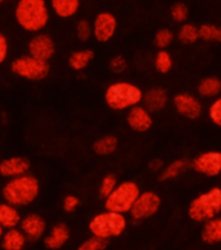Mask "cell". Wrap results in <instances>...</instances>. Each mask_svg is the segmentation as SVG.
<instances>
[{
    "label": "cell",
    "instance_id": "4fadbf2b",
    "mask_svg": "<svg viewBox=\"0 0 221 250\" xmlns=\"http://www.w3.org/2000/svg\"><path fill=\"white\" fill-rule=\"evenodd\" d=\"M126 124L133 132H148L154 125L152 112L148 111L143 104H138L126 111Z\"/></svg>",
    "mask_w": 221,
    "mask_h": 250
},
{
    "label": "cell",
    "instance_id": "cb8c5ba5",
    "mask_svg": "<svg viewBox=\"0 0 221 250\" xmlns=\"http://www.w3.org/2000/svg\"><path fill=\"white\" fill-rule=\"evenodd\" d=\"M189 167H191V164L187 159H183V158L175 159L164 167L163 171L160 172L159 177L161 181H171L182 175L183 172L189 169Z\"/></svg>",
    "mask_w": 221,
    "mask_h": 250
},
{
    "label": "cell",
    "instance_id": "8fae6325",
    "mask_svg": "<svg viewBox=\"0 0 221 250\" xmlns=\"http://www.w3.org/2000/svg\"><path fill=\"white\" fill-rule=\"evenodd\" d=\"M172 103L176 112L187 120H197L203 112L202 102L199 101L198 97L190 93L176 94Z\"/></svg>",
    "mask_w": 221,
    "mask_h": 250
},
{
    "label": "cell",
    "instance_id": "1f68e13d",
    "mask_svg": "<svg viewBox=\"0 0 221 250\" xmlns=\"http://www.w3.org/2000/svg\"><path fill=\"white\" fill-rule=\"evenodd\" d=\"M107 246H108V240L91 234V237L82 242L81 245L77 248V250H105Z\"/></svg>",
    "mask_w": 221,
    "mask_h": 250
},
{
    "label": "cell",
    "instance_id": "ba28073f",
    "mask_svg": "<svg viewBox=\"0 0 221 250\" xmlns=\"http://www.w3.org/2000/svg\"><path fill=\"white\" fill-rule=\"evenodd\" d=\"M160 207H161V198L156 191H141L140 197L137 198L136 203L133 205L129 215L133 220L142 222V220L150 219L151 216L158 214Z\"/></svg>",
    "mask_w": 221,
    "mask_h": 250
},
{
    "label": "cell",
    "instance_id": "4316f807",
    "mask_svg": "<svg viewBox=\"0 0 221 250\" xmlns=\"http://www.w3.org/2000/svg\"><path fill=\"white\" fill-rule=\"evenodd\" d=\"M154 68L161 74L169 73L173 68V58L168 50H159L154 58Z\"/></svg>",
    "mask_w": 221,
    "mask_h": 250
},
{
    "label": "cell",
    "instance_id": "f1b7e54d",
    "mask_svg": "<svg viewBox=\"0 0 221 250\" xmlns=\"http://www.w3.org/2000/svg\"><path fill=\"white\" fill-rule=\"evenodd\" d=\"M201 39L204 42L221 43V26L215 23H203L199 26Z\"/></svg>",
    "mask_w": 221,
    "mask_h": 250
},
{
    "label": "cell",
    "instance_id": "484cf974",
    "mask_svg": "<svg viewBox=\"0 0 221 250\" xmlns=\"http://www.w3.org/2000/svg\"><path fill=\"white\" fill-rule=\"evenodd\" d=\"M119 147V140L113 134H107L98 138L93 145V150L97 155L108 156L116 151Z\"/></svg>",
    "mask_w": 221,
    "mask_h": 250
},
{
    "label": "cell",
    "instance_id": "4dcf8cb0",
    "mask_svg": "<svg viewBox=\"0 0 221 250\" xmlns=\"http://www.w3.org/2000/svg\"><path fill=\"white\" fill-rule=\"evenodd\" d=\"M171 19L176 23H185L189 19V7L182 1L175 3L171 7Z\"/></svg>",
    "mask_w": 221,
    "mask_h": 250
},
{
    "label": "cell",
    "instance_id": "d590c367",
    "mask_svg": "<svg viewBox=\"0 0 221 250\" xmlns=\"http://www.w3.org/2000/svg\"><path fill=\"white\" fill-rule=\"evenodd\" d=\"M80 206V198L74 194H68L62 199V210L65 211L66 214L74 212Z\"/></svg>",
    "mask_w": 221,
    "mask_h": 250
},
{
    "label": "cell",
    "instance_id": "74e56055",
    "mask_svg": "<svg viewBox=\"0 0 221 250\" xmlns=\"http://www.w3.org/2000/svg\"><path fill=\"white\" fill-rule=\"evenodd\" d=\"M164 162L161 159H158V158H155V159H152L150 163H148V168H150V171L152 172H161L164 169Z\"/></svg>",
    "mask_w": 221,
    "mask_h": 250
},
{
    "label": "cell",
    "instance_id": "6da1fadb",
    "mask_svg": "<svg viewBox=\"0 0 221 250\" xmlns=\"http://www.w3.org/2000/svg\"><path fill=\"white\" fill-rule=\"evenodd\" d=\"M15 19L22 30L37 34L50 22V8L46 0H19Z\"/></svg>",
    "mask_w": 221,
    "mask_h": 250
},
{
    "label": "cell",
    "instance_id": "d6986e66",
    "mask_svg": "<svg viewBox=\"0 0 221 250\" xmlns=\"http://www.w3.org/2000/svg\"><path fill=\"white\" fill-rule=\"evenodd\" d=\"M22 218L20 214L19 207L8 202H0V226L4 229H11L20 226Z\"/></svg>",
    "mask_w": 221,
    "mask_h": 250
},
{
    "label": "cell",
    "instance_id": "8d00e7d4",
    "mask_svg": "<svg viewBox=\"0 0 221 250\" xmlns=\"http://www.w3.org/2000/svg\"><path fill=\"white\" fill-rule=\"evenodd\" d=\"M8 51H9V44H8L7 37L0 31V64H3L7 60Z\"/></svg>",
    "mask_w": 221,
    "mask_h": 250
},
{
    "label": "cell",
    "instance_id": "3957f363",
    "mask_svg": "<svg viewBox=\"0 0 221 250\" xmlns=\"http://www.w3.org/2000/svg\"><path fill=\"white\" fill-rule=\"evenodd\" d=\"M144 93L140 86L129 81H116L107 86L104 102L113 111H128L143 102Z\"/></svg>",
    "mask_w": 221,
    "mask_h": 250
},
{
    "label": "cell",
    "instance_id": "d4e9b609",
    "mask_svg": "<svg viewBox=\"0 0 221 250\" xmlns=\"http://www.w3.org/2000/svg\"><path fill=\"white\" fill-rule=\"evenodd\" d=\"M176 38L183 46H191L195 44L201 39L199 34V27L194 23L185 22L179 27V30L176 33Z\"/></svg>",
    "mask_w": 221,
    "mask_h": 250
},
{
    "label": "cell",
    "instance_id": "9a60e30c",
    "mask_svg": "<svg viewBox=\"0 0 221 250\" xmlns=\"http://www.w3.org/2000/svg\"><path fill=\"white\" fill-rule=\"evenodd\" d=\"M30 169V162L23 156H9L0 160V176L5 179H13L26 175Z\"/></svg>",
    "mask_w": 221,
    "mask_h": 250
},
{
    "label": "cell",
    "instance_id": "277c9868",
    "mask_svg": "<svg viewBox=\"0 0 221 250\" xmlns=\"http://www.w3.org/2000/svg\"><path fill=\"white\" fill-rule=\"evenodd\" d=\"M221 215V188L212 187L197 195L187 206V216L195 223H206Z\"/></svg>",
    "mask_w": 221,
    "mask_h": 250
},
{
    "label": "cell",
    "instance_id": "9c48e42d",
    "mask_svg": "<svg viewBox=\"0 0 221 250\" xmlns=\"http://www.w3.org/2000/svg\"><path fill=\"white\" fill-rule=\"evenodd\" d=\"M117 31V19L112 12H99L93 21V37L99 43H107Z\"/></svg>",
    "mask_w": 221,
    "mask_h": 250
},
{
    "label": "cell",
    "instance_id": "7a4b0ae2",
    "mask_svg": "<svg viewBox=\"0 0 221 250\" xmlns=\"http://www.w3.org/2000/svg\"><path fill=\"white\" fill-rule=\"evenodd\" d=\"M40 191L39 180L33 175H22L13 179H8L1 189V195L5 202L13 206H29L38 198Z\"/></svg>",
    "mask_w": 221,
    "mask_h": 250
},
{
    "label": "cell",
    "instance_id": "30bf717a",
    "mask_svg": "<svg viewBox=\"0 0 221 250\" xmlns=\"http://www.w3.org/2000/svg\"><path fill=\"white\" fill-rule=\"evenodd\" d=\"M191 168L197 173L207 177H216L221 175V151L210 150L199 154L191 160Z\"/></svg>",
    "mask_w": 221,
    "mask_h": 250
},
{
    "label": "cell",
    "instance_id": "ac0fdd59",
    "mask_svg": "<svg viewBox=\"0 0 221 250\" xmlns=\"http://www.w3.org/2000/svg\"><path fill=\"white\" fill-rule=\"evenodd\" d=\"M81 0H50V8L55 15L62 20L72 19L77 15Z\"/></svg>",
    "mask_w": 221,
    "mask_h": 250
},
{
    "label": "cell",
    "instance_id": "5bb4252c",
    "mask_svg": "<svg viewBox=\"0 0 221 250\" xmlns=\"http://www.w3.org/2000/svg\"><path fill=\"white\" fill-rule=\"evenodd\" d=\"M20 228L25 233L27 240L38 241L46 233L47 224L46 220L40 215L29 214L22 218V220L20 223Z\"/></svg>",
    "mask_w": 221,
    "mask_h": 250
},
{
    "label": "cell",
    "instance_id": "2e32d148",
    "mask_svg": "<svg viewBox=\"0 0 221 250\" xmlns=\"http://www.w3.org/2000/svg\"><path fill=\"white\" fill-rule=\"evenodd\" d=\"M70 230L65 223H56L50 229V233L44 236L43 242L47 249L59 250L69 241Z\"/></svg>",
    "mask_w": 221,
    "mask_h": 250
},
{
    "label": "cell",
    "instance_id": "ffe728a7",
    "mask_svg": "<svg viewBox=\"0 0 221 250\" xmlns=\"http://www.w3.org/2000/svg\"><path fill=\"white\" fill-rule=\"evenodd\" d=\"M0 242L4 250H22L26 245L27 237L21 230V228L16 227V228L5 230Z\"/></svg>",
    "mask_w": 221,
    "mask_h": 250
},
{
    "label": "cell",
    "instance_id": "d6a6232c",
    "mask_svg": "<svg viewBox=\"0 0 221 250\" xmlns=\"http://www.w3.org/2000/svg\"><path fill=\"white\" fill-rule=\"evenodd\" d=\"M76 34L81 42H87L93 37V23L89 20H80L76 25Z\"/></svg>",
    "mask_w": 221,
    "mask_h": 250
},
{
    "label": "cell",
    "instance_id": "e0dca14e",
    "mask_svg": "<svg viewBox=\"0 0 221 250\" xmlns=\"http://www.w3.org/2000/svg\"><path fill=\"white\" fill-rule=\"evenodd\" d=\"M168 93L163 87H152L144 93L143 95V105L151 112H159L164 109L168 104Z\"/></svg>",
    "mask_w": 221,
    "mask_h": 250
},
{
    "label": "cell",
    "instance_id": "f546056e",
    "mask_svg": "<svg viewBox=\"0 0 221 250\" xmlns=\"http://www.w3.org/2000/svg\"><path fill=\"white\" fill-rule=\"evenodd\" d=\"M119 185V181H117V177L112 173L109 175H105L103 179H101L100 184H99V189H98V193H99V197L103 199H105L111 193H112L116 187Z\"/></svg>",
    "mask_w": 221,
    "mask_h": 250
},
{
    "label": "cell",
    "instance_id": "8992f818",
    "mask_svg": "<svg viewBox=\"0 0 221 250\" xmlns=\"http://www.w3.org/2000/svg\"><path fill=\"white\" fill-rule=\"evenodd\" d=\"M140 194L141 188L136 181L126 180L119 183L116 189L104 199V208L119 214H129Z\"/></svg>",
    "mask_w": 221,
    "mask_h": 250
},
{
    "label": "cell",
    "instance_id": "f35d334b",
    "mask_svg": "<svg viewBox=\"0 0 221 250\" xmlns=\"http://www.w3.org/2000/svg\"><path fill=\"white\" fill-rule=\"evenodd\" d=\"M3 233H4V228L0 226V240H1V237H3Z\"/></svg>",
    "mask_w": 221,
    "mask_h": 250
},
{
    "label": "cell",
    "instance_id": "83f0119b",
    "mask_svg": "<svg viewBox=\"0 0 221 250\" xmlns=\"http://www.w3.org/2000/svg\"><path fill=\"white\" fill-rule=\"evenodd\" d=\"M176 34L171 29L168 27H163L155 33L154 35V44L156 48L159 50H168V47L172 46V43L175 42Z\"/></svg>",
    "mask_w": 221,
    "mask_h": 250
},
{
    "label": "cell",
    "instance_id": "7c38bea8",
    "mask_svg": "<svg viewBox=\"0 0 221 250\" xmlns=\"http://www.w3.org/2000/svg\"><path fill=\"white\" fill-rule=\"evenodd\" d=\"M27 52L30 56L43 62H50L56 52V46L52 37L46 33H37L27 43Z\"/></svg>",
    "mask_w": 221,
    "mask_h": 250
},
{
    "label": "cell",
    "instance_id": "836d02e7",
    "mask_svg": "<svg viewBox=\"0 0 221 250\" xmlns=\"http://www.w3.org/2000/svg\"><path fill=\"white\" fill-rule=\"evenodd\" d=\"M208 117L212 121V124L221 128V97L215 98L208 107Z\"/></svg>",
    "mask_w": 221,
    "mask_h": 250
},
{
    "label": "cell",
    "instance_id": "603a6c76",
    "mask_svg": "<svg viewBox=\"0 0 221 250\" xmlns=\"http://www.w3.org/2000/svg\"><path fill=\"white\" fill-rule=\"evenodd\" d=\"M93 50L90 48H81V50L73 51L68 58V64H69L70 69H73L74 72H82L85 70L87 66L90 65V62L94 60Z\"/></svg>",
    "mask_w": 221,
    "mask_h": 250
},
{
    "label": "cell",
    "instance_id": "44dd1931",
    "mask_svg": "<svg viewBox=\"0 0 221 250\" xmlns=\"http://www.w3.org/2000/svg\"><path fill=\"white\" fill-rule=\"evenodd\" d=\"M201 238L204 244L208 245L221 244V215L203 223Z\"/></svg>",
    "mask_w": 221,
    "mask_h": 250
},
{
    "label": "cell",
    "instance_id": "52a82bcc",
    "mask_svg": "<svg viewBox=\"0 0 221 250\" xmlns=\"http://www.w3.org/2000/svg\"><path fill=\"white\" fill-rule=\"evenodd\" d=\"M11 70L13 74L27 81H42L50 73V65L48 62L25 55L12 62Z\"/></svg>",
    "mask_w": 221,
    "mask_h": 250
},
{
    "label": "cell",
    "instance_id": "5b68a950",
    "mask_svg": "<svg viewBox=\"0 0 221 250\" xmlns=\"http://www.w3.org/2000/svg\"><path fill=\"white\" fill-rule=\"evenodd\" d=\"M128 227V219L124 214L103 211L91 218L89 223V230L93 236L109 240L119 237L124 233Z\"/></svg>",
    "mask_w": 221,
    "mask_h": 250
},
{
    "label": "cell",
    "instance_id": "ab89813d",
    "mask_svg": "<svg viewBox=\"0 0 221 250\" xmlns=\"http://www.w3.org/2000/svg\"><path fill=\"white\" fill-rule=\"evenodd\" d=\"M4 1H5V0H0V4H1V3H4Z\"/></svg>",
    "mask_w": 221,
    "mask_h": 250
},
{
    "label": "cell",
    "instance_id": "e575fe53",
    "mask_svg": "<svg viewBox=\"0 0 221 250\" xmlns=\"http://www.w3.org/2000/svg\"><path fill=\"white\" fill-rule=\"evenodd\" d=\"M109 69L115 74L124 73L128 69V62L122 55H116L109 60Z\"/></svg>",
    "mask_w": 221,
    "mask_h": 250
},
{
    "label": "cell",
    "instance_id": "7402d4cb",
    "mask_svg": "<svg viewBox=\"0 0 221 250\" xmlns=\"http://www.w3.org/2000/svg\"><path fill=\"white\" fill-rule=\"evenodd\" d=\"M197 91L199 97L204 99L218 98L221 93V80L216 76H207L199 81Z\"/></svg>",
    "mask_w": 221,
    "mask_h": 250
}]
</instances>
